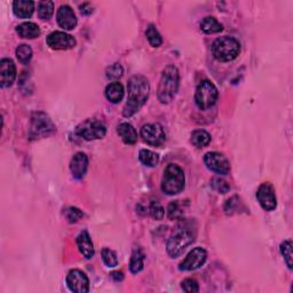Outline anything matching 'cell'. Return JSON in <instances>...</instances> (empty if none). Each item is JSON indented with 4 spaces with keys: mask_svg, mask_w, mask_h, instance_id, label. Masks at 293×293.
I'll return each mask as SVG.
<instances>
[{
    "mask_svg": "<svg viewBox=\"0 0 293 293\" xmlns=\"http://www.w3.org/2000/svg\"><path fill=\"white\" fill-rule=\"evenodd\" d=\"M16 57L21 63L27 64L32 57V49L29 45L22 44L16 48Z\"/></svg>",
    "mask_w": 293,
    "mask_h": 293,
    "instance_id": "f1b7e54d",
    "label": "cell"
},
{
    "mask_svg": "<svg viewBox=\"0 0 293 293\" xmlns=\"http://www.w3.org/2000/svg\"><path fill=\"white\" fill-rule=\"evenodd\" d=\"M139 160H140L143 165L153 167L160 162V156L156 152L148 150V149H142L140 153H139Z\"/></svg>",
    "mask_w": 293,
    "mask_h": 293,
    "instance_id": "484cf974",
    "label": "cell"
},
{
    "mask_svg": "<svg viewBox=\"0 0 293 293\" xmlns=\"http://www.w3.org/2000/svg\"><path fill=\"white\" fill-rule=\"evenodd\" d=\"M141 138L150 146H162L166 140V133L161 124H147L141 128Z\"/></svg>",
    "mask_w": 293,
    "mask_h": 293,
    "instance_id": "9c48e42d",
    "label": "cell"
},
{
    "mask_svg": "<svg viewBox=\"0 0 293 293\" xmlns=\"http://www.w3.org/2000/svg\"><path fill=\"white\" fill-rule=\"evenodd\" d=\"M146 36L152 47H160L163 43L161 33L158 32V30L156 29L155 26H153V24H150V26L147 28Z\"/></svg>",
    "mask_w": 293,
    "mask_h": 293,
    "instance_id": "83f0119b",
    "label": "cell"
},
{
    "mask_svg": "<svg viewBox=\"0 0 293 293\" xmlns=\"http://www.w3.org/2000/svg\"><path fill=\"white\" fill-rule=\"evenodd\" d=\"M128 97L123 115L125 117H132L140 108L146 103L150 93V85L146 77L133 76L128 81Z\"/></svg>",
    "mask_w": 293,
    "mask_h": 293,
    "instance_id": "6da1fadb",
    "label": "cell"
},
{
    "mask_svg": "<svg viewBox=\"0 0 293 293\" xmlns=\"http://www.w3.org/2000/svg\"><path fill=\"white\" fill-rule=\"evenodd\" d=\"M204 163L208 170L218 173V174L227 175L230 172L229 161L220 152H207L204 156Z\"/></svg>",
    "mask_w": 293,
    "mask_h": 293,
    "instance_id": "30bf717a",
    "label": "cell"
},
{
    "mask_svg": "<svg viewBox=\"0 0 293 293\" xmlns=\"http://www.w3.org/2000/svg\"><path fill=\"white\" fill-rule=\"evenodd\" d=\"M241 52V45L232 37H220L212 44V54L218 61L229 62L235 60Z\"/></svg>",
    "mask_w": 293,
    "mask_h": 293,
    "instance_id": "5b68a950",
    "label": "cell"
},
{
    "mask_svg": "<svg viewBox=\"0 0 293 293\" xmlns=\"http://www.w3.org/2000/svg\"><path fill=\"white\" fill-rule=\"evenodd\" d=\"M280 250H281L283 258H284L287 267H289V269H292L293 255H292V242H291V240H286V241L283 242L280 246Z\"/></svg>",
    "mask_w": 293,
    "mask_h": 293,
    "instance_id": "f546056e",
    "label": "cell"
},
{
    "mask_svg": "<svg viewBox=\"0 0 293 293\" xmlns=\"http://www.w3.org/2000/svg\"><path fill=\"white\" fill-rule=\"evenodd\" d=\"M16 78V67L11 58H3L0 61V84L2 87L12 86Z\"/></svg>",
    "mask_w": 293,
    "mask_h": 293,
    "instance_id": "9a60e30c",
    "label": "cell"
},
{
    "mask_svg": "<svg viewBox=\"0 0 293 293\" xmlns=\"http://www.w3.org/2000/svg\"><path fill=\"white\" fill-rule=\"evenodd\" d=\"M54 13V3L53 2H42L38 7V15L42 19H49Z\"/></svg>",
    "mask_w": 293,
    "mask_h": 293,
    "instance_id": "4dcf8cb0",
    "label": "cell"
},
{
    "mask_svg": "<svg viewBox=\"0 0 293 293\" xmlns=\"http://www.w3.org/2000/svg\"><path fill=\"white\" fill-rule=\"evenodd\" d=\"M102 259L108 267H116L118 265V258L115 252L110 249L102 250Z\"/></svg>",
    "mask_w": 293,
    "mask_h": 293,
    "instance_id": "1f68e13d",
    "label": "cell"
},
{
    "mask_svg": "<svg viewBox=\"0 0 293 293\" xmlns=\"http://www.w3.org/2000/svg\"><path fill=\"white\" fill-rule=\"evenodd\" d=\"M88 167V158L84 152H77L76 155L72 157L70 163V170L73 178L81 180L85 177Z\"/></svg>",
    "mask_w": 293,
    "mask_h": 293,
    "instance_id": "e0dca14e",
    "label": "cell"
},
{
    "mask_svg": "<svg viewBox=\"0 0 293 293\" xmlns=\"http://www.w3.org/2000/svg\"><path fill=\"white\" fill-rule=\"evenodd\" d=\"M196 229H193L191 223H180L173 231L167 242V253L171 258L181 256L190 244L195 242Z\"/></svg>",
    "mask_w": 293,
    "mask_h": 293,
    "instance_id": "7a4b0ae2",
    "label": "cell"
},
{
    "mask_svg": "<svg viewBox=\"0 0 293 293\" xmlns=\"http://www.w3.org/2000/svg\"><path fill=\"white\" fill-rule=\"evenodd\" d=\"M111 277L115 281H122L124 279V275H123V272H119V271H113L112 274H111Z\"/></svg>",
    "mask_w": 293,
    "mask_h": 293,
    "instance_id": "f35d334b",
    "label": "cell"
},
{
    "mask_svg": "<svg viewBox=\"0 0 293 293\" xmlns=\"http://www.w3.org/2000/svg\"><path fill=\"white\" fill-rule=\"evenodd\" d=\"M181 287H182L183 291L188 292V293H196V292L200 291L198 283L192 279H187V280L183 281L181 283Z\"/></svg>",
    "mask_w": 293,
    "mask_h": 293,
    "instance_id": "8d00e7d4",
    "label": "cell"
},
{
    "mask_svg": "<svg viewBox=\"0 0 293 293\" xmlns=\"http://www.w3.org/2000/svg\"><path fill=\"white\" fill-rule=\"evenodd\" d=\"M179 82H180V76H179L178 68L167 66L163 70L160 86H158V100L164 104L170 103L177 95Z\"/></svg>",
    "mask_w": 293,
    "mask_h": 293,
    "instance_id": "3957f363",
    "label": "cell"
},
{
    "mask_svg": "<svg viewBox=\"0 0 293 293\" xmlns=\"http://www.w3.org/2000/svg\"><path fill=\"white\" fill-rule=\"evenodd\" d=\"M211 142V135L204 130H197L191 134V143L197 148H204Z\"/></svg>",
    "mask_w": 293,
    "mask_h": 293,
    "instance_id": "d4e9b609",
    "label": "cell"
},
{
    "mask_svg": "<svg viewBox=\"0 0 293 293\" xmlns=\"http://www.w3.org/2000/svg\"><path fill=\"white\" fill-rule=\"evenodd\" d=\"M67 285L72 292L87 293L89 291V280L86 274L79 269H72L67 276Z\"/></svg>",
    "mask_w": 293,
    "mask_h": 293,
    "instance_id": "7c38bea8",
    "label": "cell"
},
{
    "mask_svg": "<svg viewBox=\"0 0 293 293\" xmlns=\"http://www.w3.org/2000/svg\"><path fill=\"white\" fill-rule=\"evenodd\" d=\"M183 210H185L183 203L181 201H174V202H172L167 207V216L171 220L181 219L183 216V212H185Z\"/></svg>",
    "mask_w": 293,
    "mask_h": 293,
    "instance_id": "4316f807",
    "label": "cell"
},
{
    "mask_svg": "<svg viewBox=\"0 0 293 293\" xmlns=\"http://www.w3.org/2000/svg\"><path fill=\"white\" fill-rule=\"evenodd\" d=\"M106 97L111 103H118L124 97V87L121 83L113 82L109 84L106 88Z\"/></svg>",
    "mask_w": 293,
    "mask_h": 293,
    "instance_id": "7402d4cb",
    "label": "cell"
},
{
    "mask_svg": "<svg viewBox=\"0 0 293 293\" xmlns=\"http://www.w3.org/2000/svg\"><path fill=\"white\" fill-rule=\"evenodd\" d=\"M143 266H145V253L141 249H134L130 262L131 271L133 274H138L143 269Z\"/></svg>",
    "mask_w": 293,
    "mask_h": 293,
    "instance_id": "cb8c5ba5",
    "label": "cell"
},
{
    "mask_svg": "<svg viewBox=\"0 0 293 293\" xmlns=\"http://www.w3.org/2000/svg\"><path fill=\"white\" fill-rule=\"evenodd\" d=\"M55 132V125L44 112H34L31 118V128H30V138L41 139L51 135Z\"/></svg>",
    "mask_w": 293,
    "mask_h": 293,
    "instance_id": "52a82bcc",
    "label": "cell"
},
{
    "mask_svg": "<svg viewBox=\"0 0 293 293\" xmlns=\"http://www.w3.org/2000/svg\"><path fill=\"white\" fill-rule=\"evenodd\" d=\"M201 30L203 32L211 34V33L221 32L223 30V27L220 22H218L217 18L212 16H207L205 18H203V21L201 22Z\"/></svg>",
    "mask_w": 293,
    "mask_h": 293,
    "instance_id": "603a6c76",
    "label": "cell"
},
{
    "mask_svg": "<svg viewBox=\"0 0 293 293\" xmlns=\"http://www.w3.org/2000/svg\"><path fill=\"white\" fill-rule=\"evenodd\" d=\"M117 133L126 145H134L138 141V133L131 124L122 123L117 128Z\"/></svg>",
    "mask_w": 293,
    "mask_h": 293,
    "instance_id": "ffe728a7",
    "label": "cell"
},
{
    "mask_svg": "<svg viewBox=\"0 0 293 293\" xmlns=\"http://www.w3.org/2000/svg\"><path fill=\"white\" fill-rule=\"evenodd\" d=\"M66 217H67V219L69 222L74 223V222H77L78 220H81L82 218L84 217V214H83V212L77 207H69L68 210L66 211Z\"/></svg>",
    "mask_w": 293,
    "mask_h": 293,
    "instance_id": "d590c367",
    "label": "cell"
},
{
    "mask_svg": "<svg viewBox=\"0 0 293 293\" xmlns=\"http://www.w3.org/2000/svg\"><path fill=\"white\" fill-rule=\"evenodd\" d=\"M93 12V9H92V6L89 4H84L81 6V13L84 14V15H89V14H92Z\"/></svg>",
    "mask_w": 293,
    "mask_h": 293,
    "instance_id": "74e56055",
    "label": "cell"
},
{
    "mask_svg": "<svg viewBox=\"0 0 293 293\" xmlns=\"http://www.w3.org/2000/svg\"><path fill=\"white\" fill-rule=\"evenodd\" d=\"M34 11V3L27 0H16L13 3V12L19 18H29Z\"/></svg>",
    "mask_w": 293,
    "mask_h": 293,
    "instance_id": "d6986e66",
    "label": "cell"
},
{
    "mask_svg": "<svg viewBox=\"0 0 293 293\" xmlns=\"http://www.w3.org/2000/svg\"><path fill=\"white\" fill-rule=\"evenodd\" d=\"M186 178L182 168L177 164H170L164 171L162 179V190L166 195H177L185 188Z\"/></svg>",
    "mask_w": 293,
    "mask_h": 293,
    "instance_id": "277c9868",
    "label": "cell"
},
{
    "mask_svg": "<svg viewBox=\"0 0 293 293\" xmlns=\"http://www.w3.org/2000/svg\"><path fill=\"white\" fill-rule=\"evenodd\" d=\"M77 245L78 249L81 251L82 255L86 258V259H91L94 256V245L91 240L88 232L85 230L79 234L77 237Z\"/></svg>",
    "mask_w": 293,
    "mask_h": 293,
    "instance_id": "ac0fdd59",
    "label": "cell"
},
{
    "mask_svg": "<svg viewBox=\"0 0 293 293\" xmlns=\"http://www.w3.org/2000/svg\"><path fill=\"white\" fill-rule=\"evenodd\" d=\"M16 32L19 37L26 39H33L39 37L41 34V29L33 22H24L16 28Z\"/></svg>",
    "mask_w": 293,
    "mask_h": 293,
    "instance_id": "44dd1931",
    "label": "cell"
},
{
    "mask_svg": "<svg viewBox=\"0 0 293 293\" xmlns=\"http://www.w3.org/2000/svg\"><path fill=\"white\" fill-rule=\"evenodd\" d=\"M76 132L85 140H97L106 135L107 127L102 122L96 119H87L77 127Z\"/></svg>",
    "mask_w": 293,
    "mask_h": 293,
    "instance_id": "ba28073f",
    "label": "cell"
},
{
    "mask_svg": "<svg viewBox=\"0 0 293 293\" xmlns=\"http://www.w3.org/2000/svg\"><path fill=\"white\" fill-rule=\"evenodd\" d=\"M257 200L265 211L268 212L274 211L277 206V200L274 187L268 182L262 183L257 190Z\"/></svg>",
    "mask_w": 293,
    "mask_h": 293,
    "instance_id": "8fae6325",
    "label": "cell"
},
{
    "mask_svg": "<svg viewBox=\"0 0 293 293\" xmlns=\"http://www.w3.org/2000/svg\"><path fill=\"white\" fill-rule=\"evenodd\" d=\"M47 45L56 51H66L76 46V39L71 34L62 31H54L47 37Z\"/></svg>",
    "mask_w": 293,
    "mask_h": 293,
    "instance_id": "4fadbf2b",
    "label": "cell"
},
{
    "mask_svg": "<svg viewBox=\"0 0 293 293\" xmlns=\"http://www.w3.org/2000/svg\"><path fill=\"white\" fill-rule=\"evenodd\" d=\"M206 258V251L202 249V247H196V249H193L191 252H189V255L186 257V259L181 262L179 269L183 271L196 270L205 264Z\"/></svg>",
    "mask_w": 293,
    "mask_h": 293,
    "instance_id": "5bb4252c",
    "label": "cell"
},
{
    "mask_svg": "<svg viewBox=\"0 0 293 293\" xmlns=\"http://www.w3.org/2000/svg\"><path fill=\"white\" fill-rule=\"evenodd\" d=\"M149 213H150V216L156 220H162L164 218V214H165L163 206L157 201H152L150 203V206H149Z\"/></svg>",
    "mask_w": 293,
    "mask_h": 293,
    "instance_id": "836d02e7",
    "label": "cell"
},
{
    "mask_svg": "<svg viewBox=\"0 0 293 293\" xmlns=\"http://www.w3.org/2000/svg\"><path fill=\"white\" fill-rule=\"evenodd\" d=\"M218 88L210 81H203L198 85L195 94V101L201 110H207L216 104L218 100Z\"/></svg>",
    "mask_w": 293,
    "mask_h": 293,
    "instance_id": "8992f818",
    "label": "cell"
},
{
    "mask_svg": "<svg viewBox=\"0 0 293 293\" xmlns=\"http://www.w3.org/2000/svg\"><path fill=\"white\" fill-rule=\"evenodd\" d=\"M106 72H107V77L109 79H118L123 76L124 69L121 64L115 63V64H112V66L108 67Z\"/></svg>",
    "mask_w": 293,
    "mask_h": 293,
    "instance_id": "e575fe53",
    "label": "cell"
},
{
    "mask_svg": "<svg viewBox=\"0 0 293 293\" xmlns=\"http://www.w3.org/2000/svg\"><path fill=\"white\" fill-rule=\"evenodd\" d=\"M211 186H212L213 189L219 193H227L228 191L230 190L229 183L223 180V179H220V178L212 179Z\"/></svg>",
    "mask_w": 293,
    "mask_h": 293,
    "instance_id": "d6a6232c",
    "label": "cell"
},
{
    "mask_svg": "<svg viewBox=\"0 0 293 293\" xmlns=\"http://www.w3.org/2000/svg\"><path fill=\"white\" fill-rule=\"evenodd\" d=\"M56 19L58 26L64 30H73L77 26L76 15H74L73 9L68 5H63L58 8Z\"/></svg>",
    "mask_w": 293,
    "mask_h": 293,
    "instance_id": "2e32d148",
    "label": "cell"
}]
</instances>
